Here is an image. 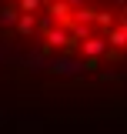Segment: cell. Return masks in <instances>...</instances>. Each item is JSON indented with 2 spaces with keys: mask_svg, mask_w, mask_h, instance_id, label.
I'll list each match as a JSON object with an SVG mask.
<instances>
[{
  "mask_svg": "<svg viewBox=\"0 0 127 134\" xmlns=\"http://www.w3.org/2000/svg\"><path fill=\"white\" fill-rule=\"evenodd\" d=\"M0 40L54 67H124L127 0H0Z\"/></svg>",
  "mask_w": 127,
  "mask_h": 134,
  "instance_id": "cell-1",
  "label": "cell"
}]
</instances>
